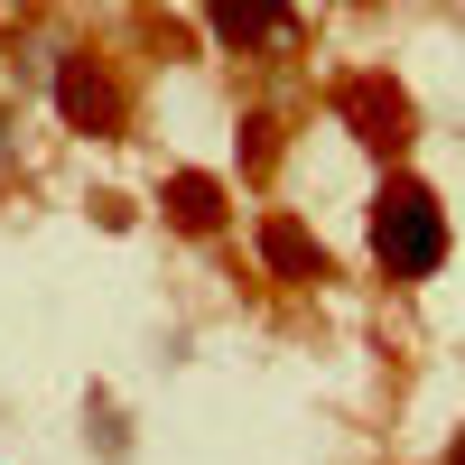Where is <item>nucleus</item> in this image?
Here are the masks:
<instances>
[{
  "label": "nucleus",
  "mask_w": 465,
  "mask_h": 465,
  "mask_svg": "<svg viewBox=\"0 0 465 465\" xmlns=\"http://www.w3.org/2000/svg\"><path fill=\"white\" fill-rule=\"evenodd\" d=\"M252 242H261V270H270V280H289V289H317V280H335L326 242H317V232H307L298 214H261V223H252Z\"/></svg>",
  "instance_id": "obj_5"
},
{
  "label": "nucleus",
  "mask_w": 465,
  "mask_h": 465,
  "mask_svg": "<svg viewBox=\"0 0 465 465\" xmlns=\"http://www.w3.org/2000/svg\"><path fill=\"white\" fill-rule=\"evenodd\" d=\"M447 465H465V429H456V447H447Z\"/></svg>",
  "instance_id": "obj_8"
},
{
  "label": "nucleus",
  "mask_w": 465,
  "mask_h": 465,
  "mask_svg": "<svg viewBox=\"0 0 465 465\" xmlns=\"http://www.w3.org/2000/svg\"><path fill=\"white\" fill-rule=\"evenodd\" d=\"M447 205H438V186H419V177H381V196H372V261H381V280H401V289H419V280H438L447 270Z\"/></svg>",
  "instance_id": "obj_1"
},
{
  "label": "nucleus",
  "mask_w": 465,
  "mask_h": 465,
  "mask_svg": "<svg viewBox=\"0 0 465 465\" xmlns=\"http://www.w3.org/2000/svg\"><path fill=\"white\" fill-rule=\"evenodd\" d=\"M159 205H168V223L177 232H223V214H232V196H223V177H205V168H168V186H159Z\"/></svg>",
  "instance_id": "obj_6"
},
{
  "label": "nucleus",
  "mask_w": 465,
  "mask_h": 465,
  "mask_svg": "<svg viewBox=\"0 0 465 465\" xmlns=\"http://www.w3.org/2000/svg\"><path fill=\"white\" fill-rule=\"evenodd\" d=\"M270 159H280V112H242V168L261 177Z\"/></svg>",
  "instance_id": "obj_7"
},
{
  "label": "nucleus",
  "mask_w": 465,
  "mask_h": 465,
  "mask_svg": "<svg viewBox=\"0 0 465 465\" xmlns=\"http://www.w3.org/2000/svg\"><path fill=\"white\" fill-rule=\"evenodd\" d=\"M205 37H214L223 56L298 47V0H205Z\"/></svg>",
  "instance_id": "obj_4"
},
{
  "label": "nucleus",
  "mask_w": 465,
  "mask_h": 465,
  "mask_svg": "<svg viewBox=\"0 0 465 465\" xmlns=\"http://www.w3.org/2000/svg\"><path fill=\"white\" fill-rule=\"evenodd\" d=\"M0 149H10V131H0Z\"/></svg>",
  "instance_id": "obj_9"
},
{
  "label": "nucleus",
  "mask_w": 465,
  "mask_h": 465,
  "mask_svg": "<svg viewBox=\"0 0 465 465\" xmlns=\"http://www.w3.org/2000/svg\"><path fill=\"white\" fill-rule=\"evenodd\" d=\"M56 112H65V131H84V140H122V122H131V103H122V84H112V65L94 47L56 56Z\"/></svg>",
  "instance_id": "obj_3"
},
{
  "label": "nucleus",
  "mask_w": 465,
  "mask_h": 465,
  "mask_svg": "<svg viewBox=\"0 0 465 465\" xmlns=\"http://www.w3.org/2000/svg\"><path fill=\"white\" fill-rule=\"evenodd\" d=\"M326 112L372 149V159H401L410 131H419V112H410V94H401L391 65H354V74H335V84H326Z\"/></svg>",
  "instance_id": "obj_2"
}]
</instances>
